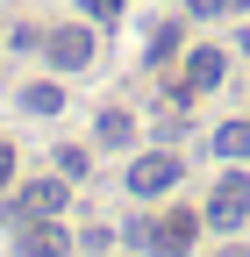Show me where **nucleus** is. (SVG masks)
Segmentation results:
<instances>
[{"label":"nucleus","instance_id":"1","mask_svg":"<svg viewBox=\"0 0 250 257\" xmlns=\"http://www.w3.org/2000/svg\"><path fill=\"white\" fill-rule=\"evenodd\" d=\"M243 214H250V179L229 172L222 186H214V200H207V221H214V229H236Z\"/></svg>","mask_w":250,"mask_h":257},{"label":"nucleus","instance_id":"2","mask_svg":"<svg viewBox=\"0 0 250 257\" xmlns=\"http://www.w3.org/2000/svg\"><path fill=\"white\" fill-rule=\"evenodd\" d=\"M43 57L57 64V72H79V64L93 57V29H79V22H72V29H50V43H43Z\"/></svg>","mask_w":250,"mask_h":257},{"label":"nucleus","instance_id":"3","mask_svg":"<svg viewBox=\"0 0 250 257\" xmlns=\"http://www.w3.org/2000/svg\"><path fill=\"white\" fill-rule=\"evenodd\" d=\"M165 186H179V157H136V165H129V193H143V200H158V193Z\"/></svg>","mask_w":250,"mask_h":257},{"label":"nucleus","instance_id":"4","mask_svg":"<svg viewBox=\"0 0 250 257\" xmlns=\"http://www.w3.org/2000/svg\"><path fill=\"white\" fill-rule=\"evenodd\" d=\"M72 243H65V229H57L50 214H36V221H22V236H15V257H65Z\"/></svg>","mask_w":250,"mask_h":257},{"label":"nucleus","instance_id":"5","mask_svg":"<svg viewBox=\"0 0 250 257\" xmlns=\"http://www.w3.org/2000/svg\"><path fill=\"white\" fill-rule=\"evenodd\" d=\"M57 207H65V186H57V179H36V186H22V200L8 214L15 221H36V214H57Z\"/></svg>","mask_w":250,"mask_h":257},{"label":"nucleus","instance_id":"6","mask_svg":"<svg viewBox=\"0 0 250 257\" xmlns=\"http://www.w3.org/2000/svg\"><path fill=\"white\" fill-rule=\"evenodd\" d=\"M193 229H200V221H193V214H179V207H172V214L158 221V229H150V243H158V257H179L186 243H193Z\"/></svg>","mask_w":250,"mask_h":257},{"label":"nucleus","instance_id":"7","mask_svg":"<svg viewBox=\"0 0 250 257\" xmlns=\"http://www.w3.org/2000/svg\"><path fill=\"white\" fill-rule=\"evenodd\" d=\"M222 72H229V57H222V50H214V43H207V50H193V57H186V86H200V93H207V86H222Z\"/></svg>","mask_w":250,"mask_h":257},{"label":"nucleus","instance_id":"8","mask_svg":"<svg viewBox=\"0 0 250 257\" xmlns=\"http://www.w3.org/2000/svg\"><path fill=\"white\" fill-rule=\"evenodd\" d=\"M93 136H100V150H121V143L136 136V121L121 114V107H107V114H100V128H93Z\"/></svg>","mask_w":250,"mask_h":257},{"label":"nucleus","instance_id":"9","mask_svg":"<svg viewBox=\"0 0 250 257\" xmlns=\"http://www.w3.org/2000/svg\"><path fill=\"white\" fill-rule=\"evenodd\" d=\"M214 150H222V157H250V121H229V128H214Z\"/></svg>","mask_w":250,"mask_h":257},{"label":"nucleus","instance_id":"10","mask_svg":"<svg viewBox=\"0 0 250 257\" xmlns=\"http://www.w3.org/2000/svg\"><path fill=\"white\" fill-rule=\"evenodd\" d=\"M22 100H29V107H36V114H57V107H65V93H57V86L43 79V86H29V93H22Z\"/></svg>","mask_w":250,"mask_h":257},{"label":"nucleus","instance_id":"11","mask_svg":"<svg viewBox=\"0 0 250 257\" xmlns=\"http://www.w3.org/2000/svg\"><path fill=\"white\" fill-rule=\"evenodd\" d=\"M186 8H193V22H214V15H236L243 0H186Z\"/></svg>","mask_w":250,"mask_h":257},{"label":"nucleus","instance_id":"12","mask_svg":"<svg viewBox=\"0 0 250 257\" xmlns=\"http://www.w3.org/2000/svg\"><path fill=\"white\" fill-rule=\"evenodd\" d=\"M179 50V29H150V57H172Z\"/></svg>","mask_w":250,"mask_h":257},{"label":"nucleus","instance_id":"13","mask_svg":"<svg viewBox=\"0 0 250 257\" xmlns=\"http://www.w3.org/2000/svg\"><path fill=\"white\" fill-rule=\"evenodd\" d=\"M79 8H86L93 22H114V15H121V0H79Z\"/></svg>","mask_w":250,"mask_h":257},{"label":"nucleus","instance_id":"14","mask_svg":"<svg viewBox=\"0 0 250 257\" xmlns=\"http://www.w3.org/2000/svg\"><path fill=\"white\" fill-rule=\"evenodd\" d=\"M8 172H15V150H8V143H0V186H8Z\"/></svg>","mask_w":250,"mask_h":257},{"label":"nucleus","instance_id":"15","mask_svg":"<svg viewBox=\"0 0 250 257\" xmlns=\"http://www.w3.org/2000/svg\"><path fill=\"white\" fill-rule=\"evenodd\" d=\"M222 257H250V250H222Z\"/></svg>","mask_w":250,"mask_h":257}]
</instances>
